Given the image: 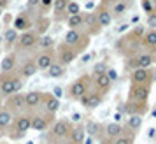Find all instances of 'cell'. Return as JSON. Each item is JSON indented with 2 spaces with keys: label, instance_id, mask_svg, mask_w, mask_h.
Instances as JSON below:
<instances>
[{
  "label": "cell",
  "instance_id": "obj_9",
  "mask_svg": "<svg viewBox=\"0 0 156 144\" xmlns=\"http://www.w3.org/2000/svg\"><path fill=\"white\" fill-rule=\"evenodd\" d=\"M76 58H77V53H76V49H74V48L67 46L65 42L58 48V63H62L63 67L70 65Z\"/></svg>",
  "mask_w": 156,
  "mask_h": 144
},
{
  "label": "cell",
  "instance_id": "obj_28",
  "mask_svg": "<svg viewBox=\"0 0 156 144\" xmlns=\"http://www.w3.org/2000/svg\"><path fill=\"white\" fill-rule=\"evenodd\" d=\"M126 128H128V130H132L133 134H137V132H139V130L142 128V116H139V114H132V116H128Z\"/></svg>",
  "mask_w": 156,
  "mask_h": 144
},
{
  "label": "cell",
  "instance_id": "obj_52",
  "mask_svg": "<svg viewBox=\"0 0 156 144\" xmlns=\"http://www.w3.org/2000/svg\"><path fill=\"white\" fill-rule=\"evenodd\" d=\"M2 16H4V9H0V20H2Z\"/></svg>",
  "mask_w": 156,
  "mask_h": 144
},
{
  "label": "cell",
  "instance_id": "obj_27",
  "mask_svg": "<svg viewBox=\"0 0 156 144\" xmlns=\"http://www.w3.org/2000/svg\"><path fill=\"white\" fill-rule=\"evenodd\" d=\"M37 70H39V69H37L35 60H27V62L21 65L20 74H21V77H32V76H34Z\"/></svg>",
  "mask_w": 156,
  "mask_h": 144
},
{
  "label": "cell",
  "instance_id": "obj_14",
  "mask_svg": "<svg viewBox=\"0 0 156 144\" xmlns=\"http://www.w3.org/2000/svg\"><path fill=\"white\" fill-rule=\"evenodd\" d=\"M95 18H97V23H98L100 28H105L109 27L111 23H112V14H111V9L105 7V5H102L100 4V7L97 9V13H95Z\"/></svg>",
  "mask_w": 156,
  "mask_h": 144
},
{
  "label": "cell",
  "instance_id": "obj_53",
  "mask_svg": "<svg viewBox=\"0 0 156 144\" xmlns=\"http://www.w3.org/2000/svg\"><path fill=\"white\" fill-rule=\"evenodd\" d=\"M49 144H69V142H49Z\"/></svg>",
  "mask_w": 156,
  "mask_h": 144
},
{
  "label": "cell",
  "instance_id": "obj_49",
  "mask_svg": "<svg viewBox=\"0 0 156 144\" xmlns=\"http://www.w3.org/2000/svg\"><path fill=\"white\" fill-rule=\"evenodd\" d=\"M93 139H95V137H86L83 144H93Z\"/></svg>",
  "mask_w": 156,
  "mask_h": 144
},
{
  "label": "cell",
  "instance_id": "obj_41",
  "mask_svg": "<svg viewBox=\"0 0 156 144\" xmlns=\"http://www.w3.org/2000/svg\"><path fill=\"white\" fill-rule=\"evenodd\" d=\"M12 128H14V127H12ZM7 137L9 139H12V141H18V139H23V137H25V132H20V130H11V132H9L7 134Z\"/></svg>",
  "mask_w": 156,
  "mask_h": 144
},
{
  "label": "cell",
  "instance_id": "obj_7",
  "mask_svg": "<svg viewBox=\"0 0 156 144\" xmlns=\"http://www.w3.org/2000/svg\"><path fill=\"white\" fill-rule=\"evenodd\" d=\"M151 95L149 85H132L128 90V100L132 102H147Z\"/></svg>",
  "mask_w": 156,
  "mask_h": 144
},
{
  "label": "cell",
  "instance_id": "obj_25",
  "mask_svg": "<svg viewBox=\"0 0 156 144\" xmlns=\"http://www.w3.org/2000/svg\"><path fill=\"white\" fill-rule=\"evenodd\" d=\"M128 5H130V2H128V0L114 2L112 7H111V14H112V18H119V16H123L128 11Z\"/></svg>",
  "mask_w": 156,
  "mask_h": 144
},
{
  "label": "cell",
  "instance_id": "obj_40",
  "mask_svg": "<svg viewBox=\"0 0 156 144\" xmlns=\"http://www.w3.org/2000/svg\"><path fill=\"white\" fill-rule=\"evenodd\" d=\"M146 23H147L149 30H156V11H154V13H151V14H147Z\"/></svg>",
  "mask_w": 156,
  "mask_h": 144
},
{
  "label": "cell",
  "instance_id": "obj_24",
  "mask_svg": "<svg viewBox=\"0 0 156 144\" xmlns=\"http://www.w3.org/2000/svg\"><path fill=\"white\" fill-rule=\"evenodd\" d=\"M140 44L144 46V49H154L156 48V30H147L146 34H144V37H142Z\"/></svg>",
  "mask_w": 156,
  "mask_h": 144
},
{
  "label": "cell",
  "instance_id": "obj_4",
  "mask_svg": "<svg viewBox=\"0 0 156 144\" xmlns=\"http://www.w3.org/2000/svg\"><path fill=\"white\" fill-rule=\"evenodd\" d=\"M154 69H132L130 72V81L132 85H153L156 79Z\"/></svg>",
  "mask_w": 156,
  "mask_h": 144
},
{
  "label": "cell",
  "instance_id": "obj_16",
  "mask_svg": "<svg viewBox=\"0 0 156 144\" xmlns=\"http://www.w3.org/2000/svg\"><path fill=\"white\" fill-rule=\"evenodd\" d=\"M18 42L23 49H28V48H34L39 42V35H37L34 30H28V32H23L21 35L18 37Z\"/></svg>",
  "mask_w": 156,
  "mask_h": 144
},
{
  "label": "cell",
  "instance_id": "obj_8",
  "mask_svg": "<svg viewBox=\"0 0 156 144\" xmlns=\"http://www.w3.org/2000/svg\"><path fill=\"white\" fill-rule=\"evenodd\" d=\"M102 100H104V95L100 93V92H97L95 88H93V90H88V92L79 99V102L83 104V107L90 109V111L98 107L100 104H102Z\"/></svg>",
  "mask_w": 156,
  "mask_h": 144
},
{
  "label": "cell",
  "instance_id": "obj_45",
  "mask_svg": "<svg viewBox=\"0 0 156 144\" xmlns=\"http://www.w3.org/2000/svg\"><path fill=\"white\" fill-rule=\"evenodd\" d=\"M114 2H119V0H102V5H105V7H109V5H112Z\"/></svg>",
  "mask_w": 156,
  "mask_h": 144
},
{
  "label": "cell",
  "instance_id": "obj_29",
  "mask_svg": "<svg viewBox=\"0 0 156 144\" xmlns=\"http://www.w3.org/2000/svg\"><path fill=\"white\" fill-rule=\"evenodd\" d=\"M83 25H88V28H91V34L100 32V27H98V23H97L95 14H90V13L83 14Z\"/></svg>",
  "mask_w": 156,
  "mask_h": 144
},
{
  "label": "cell",
  "instance_id": "obj_3",
  "mask_svg": "<svg viewBox=\"0 0 156 144\" xmlns=\"http://www.w3.org/2000/svg\"><path fill=\"white\" fill-rule=\"evenodd\" d=\"M88 90H91V77L90 76H81L69 86V97L74 99V100H79Z\"/></svg>",
  "mask_w": 156,
  "mask_h": 144
},
{
  "label": "cell",
  "instance_id": "obj_15",
  "mask_svg": "<svg viewBox=\"0 0 156 144\" xmlns=\"http://www.w3.org/2000/svg\"><path fill=\"white\" fill-rule=\"evenodd\" d=\"M125 114L132 116V114H146L147 113V102H132V100H126L125 104Z\"/></svg>",
  "mask_w": 156,
  "mask_h": 144
},
{
  "label": "cell",
  "instance_id": "obj_31",
  "mask_svg": "<svg viewBox=\"0 0 156 144\" xmlns=\"http://www.w3.org/2000/svg\"><path fill=\"white\" fill-rule=\"evenodd\" d=\"M67 27L70 30H79L83 27V13L74 16H67Z\"/></svg>",
  "mask_w": 156,
  "mask_h": 144
},
{
  "label": "cell",
  "instance_id": "obj_18",
  "mask_svg": "<svg viewBox=\"0 0 156 144\" xmlns=\"http://www.w3.org/2000/svg\"><path fill=\"white\" fill-rule=\"evenodd\" d=\"M16 63H18V56L14 53L5 55L2 58V62H0V74H11L16 69Z\"/></svg>",
  "mask_w": 156,
  "mask_h": 144
},
{
  "label": "cell",
  "instance_id": "obj_26",
  "mask_svg": "<svg viewBox=\"0 0 156 144\" xmlns=\"http://www.w3.org/2000/svg\"><path fill=\"white\" fill-rule=\"evenodd\" d=\"M30 27H32V21L28 20L27 14H18L14 18V25H12L14 30H25V32H28Z\"/></svg>",
  "mask_w": 156,
  "mask_h": 144
},
{
  "label": "cell",
  "instance_id": "obj_36",
  "mask_svg": "<svg viewBox=\"0 0 156 144\" xmlns=\"http://www.w3.org/2000/svg\"><path fill=\"white\" fill-rule=\"evenodd\" d=\"M48 27H49V20H46V18H39L37 20V27H35V34L37 35H44L46 34V30H48Z\"/></svg>",
  "mask_w": 156,
  "mask_h": 144
},
{
  "label": "cell",
  "instance_id": "obj_33",
  "mask_svg": "<svg viewBox=\"0 0 156 144\" xmlns=\"http://www.w3.org/2000/svg\"><path fill=\"white\" fill-rule=\"evenodd\" d=\"M63 74H65V67H63L62 63H56V62L51 65L49 69H48V76H49V77H53V79L62 77Z\"/></svg>",
  "mask_w": 156,
  "mask_h": 144
},
{
  "label": "cell",
  "instance_id": "obj_34",
  "mask_svg": "<svg viewBox=\"0 0 156 144\" xmlns=\"http://www.w3.org/2000/svg\"><path fill=\"white\" fill-rule=\"evenodd\" d=\"M37 44H39L42 49H53V46H55V39H53L51 35H46V34H44V35L39 37V42Z\"/></svg>",
  "mask_w": 156,
  "mask_h": 144
},
{
  "label": "cell",
  "instance_id": "obj_43",
  "mask_svg": "<svg viewBox=\"0 0 156 144\" xmlns=\"http://www.w3.org/2000/svg\"><path fill=\"white\" fill-rule=\"evenodd\" d=\"M53 2H55V0H41V4H39V5L44 7V9H49V7H53Z\"/></svg>",
  "mask_w": 156,
  "mask_h": 144
},
{
  "label": "cell",
  "instance_id": "obj_51",
  "mask_svg": "<svg viewBox=\"0 0 156 144\" xmlns=\"http://www.w3.org/2000/svg\"><path fill=\"white\" fill-rule=\"evenodd\" d=\"M81 116H79V113H74V116H72V120H79Z\"/></svg>",
  "mask_w": 156,
  "mask_h": 144
},
{
  "label": "cell",
  "instance_id": "obj_12",
  "mask_svg": "<svg viewBox=\"0 0 156 144\" xmlns=\"http://www.w3.org/2000/svg\"><path fill=\"white\" fill-rule=\"evenodd\" d=\"M35 63L39 70H48L55 63V51L53 49H42V53L35 58Z\"/></svg>",
  "mask_w": 156,
  "mask_h": 144
},
{
  "label": "cell",
  "instance_id": "obj_48",
  "mask_svg": "<svg viewBox=\"0 0 156 144\" xmlns=\"http://www.w3.org/2000/svg\"><path fill=\"white\" fill-rule=\"evenodd\" d=\"M126 28H128V23H125V25H121L119 28H118V32H119V34H123V32H125Z\"/></svg>",
  "mask_w": 156,
  "mask_h": 144
},
{
  "label": "cell",
  "instance_id": "obj_50",
  "mask_svg": "<svg viewBox=\"0 0 156 144\" xmlns=\"http://www.w3.org/2000/svg\"><path fill=\"white\" fill-rule=\"evenodd\" d=\"M151 56H153V62L156 63V48L154 49H151Z\"/></svg>",
  "mask_w": 156,
  "mask_h": 144
},
{
  "label": "cell",
  "instance_id": "obj_2",
  "mask_svg": "<svg viewBox=\"0 0 156 144\" xmlns=\"http://www.w3.org/2000/svg\"><path fill=\"white\" fill-rule=\"evenodd\" d=\"M23 88V81L12 74H0V95H14Z\"/></svg>",
  "mask_w": 156,
  "mask_h": 144
},
{
  "label": "cell",
  "instance_id": "obj_55",
  "mask_svg": "<svg viewBox=\"0 0 156 144\" xmlns=\"http://www.w3.org/2000/svg\"><path fill=\"white\" fill-rule=\"evenodd\" d=\"M27 144H34V142H32V141H28V142H27Z\"/></svg>",
  "mask_w": 156,
  "mask_h": 144
},
{
  "label": "cell",
  "instance_id": "obj_37",
  "mask_svg": "<svg viewBox=\"0 0 156 144\" xmlns=\"http://www.w3.org/2000/svg\"><path fill=\"white\" fill-rule=\"evenodd\" d=\"M65 13H67V16L79 14V13H81V5H79V2L70 0V2H69V5H67V9H65Z\"/></svg>",
  "mask_w": 156,
  "mask_h": 144
},
{
  "label": "cell",
  "instance_id": "obj_10",
  "mask_svg": "<svg viewBox=\"0 0 156 144\" xmlns=\"http://www.w3.org/2000/svg\"><path fill=\"white\" fill-rule=\"evenodd\" d=\"M25 107V95L23 93H14V95H9L5 104H4V109H7L9 113H18Z\"/></svg>",
  "mask_w": 156,
  "mask_h": 144
},
{
  "label": "cell",
  "instance_id": "obj_19",
  "mask_svg": "<svg viewBox=\"0 0 156 144\" xmlns=\"http://www.w3.org/2000/svg\"><path fill=\"white\" fill-rule=\"evenodd\" d=\"M69 144H83L86 139V130L83 125H76V127H72L70 134H69Z\"/></svg>",
  "mask_w": 156,
  "mask_h": 144
},
{
  "label": "cell",
  "instance_id": "obj_23",
  "mask_svg": "<svg viewBox=\"0 0 156 144\" xmlns=\"http://www.w3.org/2000/svg\"><path fill=\"white\" fill-rule=\"evenodd\" d=\"M42 97H44L42 92L32 90L28 93H25V106L27 107H37L39 104H42Z\"/></svg>",
  "mask_w": 156,
  "mask_h": 144
},
{
  "label": "cell",
  "instance_id": "obj_46",
  "mask_svg": "<svg viewBox=\"0 0 156 144\" xmlns=\"http://www.w3.org/2000/svg\"><path fill=\"white\" fill-rule=\"evenodd\" d=\"M9 4H11V0H0V9L9 7Z\"/></svg>",
  "mask_w": 156,
  "mask_h": 144
},
{
  "label": "cell",
  "instance_id": "obj_6",
  "mask_svg": "<svg viewBox=\"0 0 156 144\" xmlns=\"http://www.w3.org/2000/svg\"><path fill=\"white\" fill-rule=\"evenodd\" d=\"M72 121L70 120H67V118H62V120H58V121L53 123V127H51V139L55 141H62V139H67L69 134H70L72 130Z\"/></svg>",
  "mask_w": 156,
  "mask_h": 144
},
{
  "label": "cell",
  "instance_id": "obj_54",
  "mask_svg": "<svg viewBox=\"0 0 156 144\" xmlns=\"http://www.w3.org/2000/svg\"><path fill=\"white\" fill-rule=\"evenodd\" d=\"M2 41H4V37H2V35H0V44H2Z\"/></svg>",
  "mask_w": 156,
  "mask_h": 144
},
{
  "label": "cell",
  "instance_id": "obj_1",
  "mask_svg": "<svg viewBox=\"0 0 156 144\" xmlns=\"http://www.w3.org/2000/svg\"><path fill=\"white\" fill-rule=\"evenodd\" d=\"M63 42L67 44V46H70V48H74L76 49V53H83V51L88 48V44H90V35L88 34H81L79 30H69L67 34H65L63 37Z\"/></svg>",
  "mask_w": 156,
  "mask_h": 144
},
{
  "label": "cell",
  "instance_id": "obj_35",
  "mask_svg": "<svg viewBox=\"0 0 156 144\" xmlns=\"http://www.w3.org/2000/svg\"><path fill=\"white\" fill-rule=\"evenodd\" d=\"M69 2H70V0H55V2H53V11H55V14L56 16L63 14L67 5H69Z\"/></svg>",
  "mask_w": 156,
  "mask_h": 144
},
{
  "label": "cell",
  "instance_id": "obj_22",
  "mask_svg": "<svg viewBox=\"0 0 156 144\" xmlns=\"http://www.w3.org/2000/svg\"><path fill=\"white\" fill-rule=\"evenodd\" d=\"M42 102L46 106V113H49V114H56L58 113V109H60V99L58 97H55L53 93H44Z\"/></svg>",
  "mask_w": 156,
  "mask_h": 144
},
{
  "label": "cell",
  "instance_id": "obj_21",
  "mask_svg": "<svg viewBox=\"0 0 156 144\" xmlns=\"http://www.w3.org/2000/svg\"><path fill=\"white\" fill-rule=\"evenodd\" d=\"M123 132H125V127H123L119 121H111L104 127L105 139H116V137H119Z\"/></svg>",
  "mask_w": 156,
  "mask_h": 144
},
{
  "label": "cell",
  "instance_id": "obj_30",
  "mask_svg": "<svg viewBox=\"0 0 156 144\" xmlns=\"http://www.w3.org/2000/svg\"><path fill=\"white\" fill-rule=\"evenodd\" d=\"M12 125V113L7 109H0V130H7Z\"/></svg>",
  "mask_w": 156,
  "mask_h": 144
},
{
  "label": "cell",
  "instance_id": "obj_5",
  "mask_svg": "<svg viewBox=\"0 0 156 144\" xmlns=\"http://www.w3.org/2000/svg\"><path fill=\"white\" fill-rule=\"evenodd\" d=\"M153 56H151V51H139L137 55L130 56L126 60V65L132 69H151L153 67Z\"/></svg>",
  "mask_w": 156,
  "mask_h": 144
},
{
  "label": "cell",
  "instance_id": "obj_47",
  "mask_svg": "<svg viewBox=\"0 0 156 144\" xmlns=\"http://www.w3.org/2000/svg\"><path fill=\"white\" fill-rule=\"evenodd\" d=\"M53 95L60 99V97H62V90H60V88H55V92H53Z\"/></svg>",
  "mask_w": 156,
  "mask_h": 144
},
{
  "label": "cell",
  "instance_id": "obj_20",
  "mask_svg": "<svg viewBox=\"0 0 156 144\" xmlns=\"http://www.w3.org/2000/svg\"><path fill=\"white\" fill-rule=\"evenodd\" d=\"M12 127H14L16 130H20V132H28L30 128H32V116L30 114H20L16 116L14 120H12Z\"/></svg>",
  "mask_w": 156,
  "mask_h": 144
},
{
  "label": "cell",
  "instance_id": "obj_32",
  "mask_svg": "<svg viewBox=\"0 0 156 144\" xmlns=\"http://www.w3.org/2000/svg\"><path fill=\"white\" fill-rule=\"evenodd\" d=\"M84 130H86V134H88L90 137H97V135H100V132L104 130V127H102L100 123H97V121H88L86 127H84Z\"/></svg>",
  "mask_w": 156,
  "mask_h": 144
},
{
  "label": "cell",
  "instance_id": "obj_17",
  "mask_svg": "<svg viewBox=\"0 0 156 144\" xmlns=\"http://www.w3.org/2000/svg\"><path fill=\"white\" fill-rule=\"evenodd\" d=\"M133 142H135V134L128 128H125V132L116 139H102V144H133Z\"/></svg>",
  "mask_w": 156,
  "mask_h": 144
},
{
  "label": "cell",
  "instance_id": "obj_39",
  "mask_svg": "<svg viewBox=\"0 0 156 144\" xmlns=\"http://www.w3.org/2000/svg\"><path fill=\"white\" fill-rule=\"evenodd\" d=\"M140 7H142V11H144L146 14H151V13H154L156 11L154 4H153L151 0H140Z\"/></svg>",
  "mask_w": 156,
  "mask_h": 144
},
{
  "label": "cell",
  "instance_id": "obj_42",
  "mask_svg": "<svg viewBox=\"0 0 156 144\" xmlns=\"http://www.w3.org/2000/svg\"><path fill=\"white\" fill-rule=\"evenodd\" d=\"M105 74H107V77L112 81V83H114L116 79H118V70H116V69H107Z\"/></svg>",
  "mask_w": 156,
  "mask_h": 144
},
{
  "label": "cell",
  "instance_id": "obj_44",
  "mask_svg": "<svg viewBox=\"0 0 156 144\" xmlns=\"http://www.w3.org/2000/svg\"><path fill=\"white\" fill-rule=\"evenodd\" d=\"M39 4H41V0H27V5H28L30 9H32V7H37Z\"/></svg>",
  "mask_w": 156,
  "mask_h": 144
},
{
  "label": "cell",
  "instance_id": "obj_13",
  "mask_svg": "<svg viewBox=\"0 0 156 144\" xmlns=\"http://www.w3.org/2000/svg\"><path fill=\"white\" fill-rule=\"evenodd\" d=\"M51 123H53V114H49V113H48V116H44V114L32 116V130L44 132V130L49 128Z\"/></svg>",
  "mask_w": 156,
  "mask_h": 144
},
{
  "label": "cell",
  "instance_id": "obj_38",
  "mask_svg": "<svg viewBox=\"0 0 156 144\" xmlns=\"http://www.w3.org/2000/svg\"><path fill=\"white\" fill-rule=\"evenodd\" d=\"M4 39H5V42L11 46V44H14V41H18V30H14L12 27L11 28L5 30V34H4Z\"/></svg>",
  "mask_w": 156,
  "mask_h": 144
},
{
  "label": "cell",
  "instance_id": "obj_11",
  "mask_svg": "<svg viewBox=\"0 0 156 144\" xmlns=\"http://www.w3.org/2000/svg\"><path fill=\"white\" fill-rule=\"evenodd\" d=\"M93 88L100 92L102 95L109 93V90L112 88V81L107 77L105 72H102V74H95V77H93Z\"/></svg>",
  "mask_w": 156,
  "mask_h": 144
}]
</instances>
